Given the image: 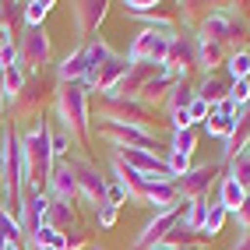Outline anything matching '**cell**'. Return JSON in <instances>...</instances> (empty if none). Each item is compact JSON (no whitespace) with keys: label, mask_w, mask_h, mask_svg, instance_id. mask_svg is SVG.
<instances>
[{"label":"cell","mask_w":250,"mask_h":250,"mask_svg":"<svg viewBox=\"0 0 250 250\" xmlns=\"http://www.w3.org/2000/svg\"><path fill=\"white\" fill-rule=\"evenodd\" d=\"M25 81H28V71L21 67L18 60L7 63V67H0V99H4V109L18 99V92L25 88Z\"/></svg>","instance_id":"25"},{"label":"cell","mask_w":250,"mask_h":250,"mask_svg":"<svg viewBox=\"0 0 250 250\" xmlns=\"http://www.w3.org/2000/svg\"><path fill=\"white\" fill-rule=\"evenodd\" d=\"M190 99H194V85L190 81H176V85L169 88V95L162 99V109L166 113H180V109L190 106Z\"/></svg>","instance_id":"32"},{"label":"cell","mask_w":250,"mask_h":250,"mask_svg":"<svg viewBox=\"0 0 250 250\" xmlns=\"http://www.w3.org/2000/svg\"><path fill=\"white\" fill-rule=\"evenodd\" d=\"M226 219H229V211L219 205V201H211L208 205V211H205V226H201V236L205 240H211V236H219L222 232V226H226Z\"/></svg>","instance_id":"35"},{"label":"cell","mask_w":250,"mask_h":250,"mask_svg":"<svg viewBox=\"0 0 250 250\" xmlns=\"http://www.w3.org/2000/svg\"><path fill=\"white\" fill-rule=\"evenodd\" d=\"M205 211H208V201H183V208H180V222L187 226L190 232H201V226H205Z\"/></svg>","instance_id":"34"},{"label":"cell","mask_w":250,"mask_h":250,"mask_svg":"<svg viewBox=\"0 0 250 250\" xmlns=\"http://www.w3.org/2000/svg\"><path fill=\"white\" fill-rule=\"evenodd\" d=\"M162 71H169L176 81H190V74L197 71V42L190 32H173L169 49H166V60H162Z\"/></svg>","instance_id":"7"},{"label":"cell","mask_w":250,"mask_h":250,"mask_svg":"<svg viewBox=\"0 0 250 250\" xmlns=\"http://www.w3.org/2000/svg\"><path fill=\"white\" fill-rule=\"evenodd\" d=\"M229 99L236 106H250V78L243 81H229Z\"/></svg>","instance_id":"41"},{"label":"cell","mask_w":250,"mask_h":250,"mask_svg":"<svg viewBox=\"0 0 250 250\" xmlns=\"http://www.w3.org/2000/svg\"><path fill=\"white\" fill-rule=\"evenodd\" d=\"M152 250H169V247H166V243H155V247H152Z\"/></svg>","instance_id":"54"},{"label":"cell","mask_w":250,"mask_h":250,"mask_svg":"<svg viewBox=\"0 0 250 250\" xmlns=\"http://www.w3.org/2000/svg\"><path fill=\"white\" fill-rule=\"evenodd\" d=\"M46 211H49V197L46 190H28L25 194V205L18 215V226H21V247H28L36 240V232L46 226Z\"/></svg>","instance_id":"14"},{"label":"cell","mask_w":250,"mask_h":250,"mask_svg":"<svg viewBox=\"0 0 250 250\" xmlns=\"http://www.w3.org/2000/svg\"><path fill=\"white\" fill-rule=\"evenodd\" d=\"M85 247H88V232L71 229V232H67V247H63V250H85Z\"/></svg>","instance_id":"44"},{"label":"cell","mask_w":250,"mask_h":250,"mask_svg":"<svg viewBox=\"0 0 250 250\" xmlns=\"http://www.w3.org/2000/svg\"><path fill=\"white\" fill-rule=\"evenodd\" d=\"M116 215H120V208H113V205H106L103 211H99V226H103V229L116 226Z\"/></svg>","instance_id":"46"},{"label":"cell","mask_w":250,"mask_h":250,"mask_svg":"<svg viewBox=\"0 0 250 250\" xmlns=\"http://www.w3.org/2000/svg\"><path fill=\"white\" fill-rule=\"evenodd\" d=\"M155 109L145 106L141 99H99L92 113V124H134V127H155L152 124Z\"/></svg>","instance_id":"4"},{"label":"cell","mask_w":250,"mask_h":250,"mask_svg":"<svg viewBox=\"0 0 250 250\" xmlns=\"http://www.w3.org/2000/svg\"><path fill=\"white\" fill-rule=\"evenodd\" d=\"M109 162H113V176H109V180L127 194V205H145V187H148V180L138 176L134 169H127L124 162H116L113 155H109Z\"/></svg>","instance_id":"22"},{"label":"cell","mask_w":250,"mask_h":250,"mask_svg":"<svg viewBox=\"0 0 250 250\" xmlns=\"http://www.w3.org/2000/svg\"><path fill=\"white\" fill-rule=\"evenodd\" d=\"M116 162H124L127 169H134L138 176L145 180H155V183H173L176 176L169 173V166H166V155L159 152H138V148H116V152H109Z\"/></svg>","instance_id":"9"},{"label":"cell","mask_w":250,"mask_h":250,"mask_svg":"<svg viewBox=\"0 0 250 250\" xmlns=\"http://www.w3.org/2000/svg\"><path fill=\"white\" fill-rule=\"evenodd\" d=\"M219 180H222V166L219 162H197V166H190V169L176 180L180 201H205V197L211 194V187H219Z\"/></svg>","instance_id":"8"},{"label":"cell","mask_w":250,"mask_h":250,"mask_svg":"<svg viewBox=\"0 0 250 250\" xmlns=\"http://www.w3.org/2000/svg\"><path fill=\"white\" fill-rule=\"evenodd\" d=\"M226 71H229V81H243V78H250V46L232 49L229 60H226Z\"/></svg>","instance_id":"36"},{"label":"cell","mask_w":250,"mask_h":250,"mask_svg":"<svg viewBox=\"0 0 250 250\" xmlns=\"http://www.w3.org/2000/svg\"><path fill=\"white\" fill-rule=\"evenodd\" d=\"M88 250H106V247L103 243H88Z\"/></svg>","instance_id":"52"},{"label":"cell","mask_w":250,"mask_h":250,"mask_svg":"<svg viewBox=\"0 0 250 250\" xmlns=\"http://www.w3.org/2000/svg\"><path fill=\"white\" fill-rule=\"evenodd\" d=\"M250 148V106L240 109L236 124H232V134L222 141V155H219V166H226L229 159H236L240 152H247Z\"/></svg>","instance_id":"21"},{"label":"cell","mask_w":250,"mask_h":250,"mask_svg":"<svg viewBox=\"0 0 250 250\" xmlns=\"http://www.w3.org/2000/svg\"><path fill=\"white\" fill-rule=\"evenodd\" d=\"M247 197H250V194L240 187V183H236V180H229V176L222 173L219 187H215V201H219V205H222L229 215H236V211H240V205L247 201Z\"/></svg>","instance_id":"27"},{"label":"cell","mask_w":250,"mask_h":250,"mask_svg":"<svg viewBox=\"0 0 250 250\" xmlns=\"http://www.w3.org/2000/svg\"><path fill=\"white\" fill-rule=\"evenodd\" d=\"M173 85H176V78H173L169 71H159V74L145 85V92H141L138 99H141L145 106H152V109H155V106H162V99L169 95V88H173Z\"/></svg>","instance_id":"28"},{"label":"cell","mask_w":250,"mask_h":250,"mask_svg":"<svg viewBox=\"0 0 250 250\" xmlns=\"http://www.w3.org/2000/svg\"><path fill=\"white\" fill-rule=\"evenodd\" d=\"M49 57H53V42H49V32L42 28H25V36L18 39V63L28 74H42Z\"/></svg>","instance_id":"10"},{"label":"cell","mask_w":250,"mask_h":250,"mask_svg":"<svg viewBox=\"0 0 250 250\" xmlns=\"http://www.w3.org/2000/svg\"><path fill=\"white\" fill-rule=\"evenodd\" d=\"M85 74H88V63H85L81 46L71 49V53L57 63V85H85Z\"/></svg>","instance_id":"24"},{"label":"cell","mask_w":250,"mask_h":250,"mask_svg":"<svg viewBox=\"0 0 250 250\" xmlns=\"http://www.w3.org/2000/svg\"><path fill=\"white\" fill-rule=\"evenodd\" d=\"M4 250H21V243H7V247H4Z\"/></svg>","instance_id":"53"},{"label":"cell","mask_w":250,"mask_h":250,"mask_svg":"<svg viewBox=\"0 0 250 250\" xmlns=\"http://www.w3.org/2000/svg\"><path fill=\"white\" fill-rule=\"evenodd\" d=\"M229 250H250V229H240V236H236V243H232Z\"/></svg>","instance_id":"48"},{"label":"cell","mask_w":250,"mask_h":250,"mask_svg":"<svg viewBox=\"0 0 250 250\" xmlns=\"http://www.w3.org/2000/svg\"><path fill=\"white\" fill-rule=\"evenodd\" d=\"M166 247H169V243H166ZM169 250H201V247H169Z\"/></svg>","instance_id":"51"},{"label":"cell","mask_w":250,"mask_h":250,"mask_svg":"<svg viewBox=\"0 0 250 250\" xmlns=\"http://www.w3.org/2000/svg\"><path fill=\"white\" fill-rule=\"evenodd\" d=\"M145 208H152L155 215H162V211H180L183 201H180L176 180H173V183H155V180H148V187H145Z\"/></svg>","instance_id":"20"},{"label":"cell","mask_w":250,"mask_h":250,"mask_svg":"<svg viewBox=\"0 0 250 250\" xmlns=\"http://www.w3.org/2000/svg\"><path fill=\"white\" fill-rule=\"evenodd\" d=\"M53 113H57L53 124L71 134L74 148H85L92 141V106H88L85 85H57L53 88Z\"/></svg>","instance_id":"2"},{"label":"cell","mask_w":250,"mask_h":250,"mask_svg":"<svg viewBox=\"0 0 250 250\" xmlns=\"http://www.w3.org/2000/svg\"><path fill=\"white\" fill-rule=\"evenodd\" d=\"M226 176H229V180H236L240 187L250 194V148H247V152H240L236 159H229V162H226Z\"/></svg>","instance_id":"33"},{"label":"cell","mask_w":250,"mask_h":250,"mask_svg":"<svg viewBox=\"0 0 250 250\" xmlns=\"http://www.w3.org/2000/svg\"><path fill=\"white\" fill-rule=\"evenodd\" d=\"M236 226L240 229H250V197L240 205V211H236Z\"/></svg>","instance_id":"47"},{"label":"cell","mask_w":250,"mask_h":250,"mask_svg":"<svg viewBox=\"0 0 250 250\" xmlns=\"http://www.w3.org/2000/svg\"><path fill=\"white\" fill-rule=\"evenodd\" d=\"M18 148H21V169H25V183L28 190H46V180L53 173V145H49V120L39 116L36 124H28L18 134Z\"/></svg>","instance_id":"1"},{"label":"cell","mask_w":250,"mask_h":250,"mask_svg":"<svg viewBox=\"0 0 250 250\" xmlns=\"http://www.w3.org/2000/svg\"><path fill=\"white\" fill-rule=\"evenodd\" d=\"M81 53H85V63H88V71H95L99 63H106V60H113L116 57V49L103 39V36H92L85 46H81ZM88 78V74H85Z\"/></svg>","instance_id":"30"},{"label":"cell","mask_w":250,"mask_h":250,"mask_svg":"<svg viewBox=\"0 0 250 250\" xmlns=\"http://www.w3.org/2000/svg\"><path fill=\"white\" fill-rule=\"evenodd\" d=\"M197 36H208L232 53V49H243V39L250 36V21L240 11H232V4H219V7L208 11V18L201 21Z\"/></svg>","instance_id":"3"},{"label":"cell","mask_w":250,"mask_h":250,"mask_svg":"<svg viewBox=\"0 0 250 250\" xmlns=\"http://www.w3.org/2000/svg\"><path fill=\"white\" fill-rule=\"evenodd\" d=\"M14 60H18V46H14V39H4L0 42V67H7Z\"/></svg>","instance_id":"42"},{"label":"cell","mask_w":250,"mask_h":250,"mask_svg":"<svg viewBox=\"0 0 250 250\" xmlns=\"http://www.w3.org/2000/svg\"><path fill=\"white\" fill-rule=\"evenodd\" d=\"M240 109H243V106H236V103H232L229 95L222 99L219 106H215V113H219V116H226V120H236V116H240Z\"/></svg>","instance_id":"43"},{"label":"cell","mask_w":250,"mask_h":250,"mask_svg":"<svg viewBox=\"0 0 250 250\" xmlns=\"http://www.w3.org/2000/svg\"><path fill=\"white\" fill-rule=\"evenodd\" d=\"M194 148H197V130L187 127V130H173V141H169V152H166V166L169 173L180 180L183 173L190 169V159H194Z\"/></svg>","instance_id":"15"},{"label":"cell","mask_w":250,"mask_h":250,"mask_svg":"<svg viewBox=\"0 0 250 250\" xmlns=\"http://www.w3.org/2000/svg\"><path fill=\"white\" fill-rule=\"evenodd\" d=\"M208 116H211V106L205 103V99H190V106H187V120H190V127H197V124H205L208 120Z\"/></svg>","instance_id":"40"},{"label":"cell","mask_w":250,"mask_h":250,"mask_svg":"<svg viewBox=\"0 0 250 250\" xmlns=\"http://www.w3.org/2000/svg\"><path fill=\"white\" fill-rule=\"evenodd\" d=\"M4 39H14V28H0V42Z\"/></svg>","instance_id":"49"},{"label":"cell","mask_w":250,"mask_h":250,"mask_svg":"<svg viewBox=\"0 0 250 250\" xmlns=\"http://www.w3.org/2000/svg\"><path fill=\"white\" fill-rule=\"evenodd\" d=\"M169 39L173 32H155V28H141L127 46V63H159L166 60V49H169Z\"/></svg>","instance_id":"11"},{"label":"cell","mask_w":250,"mask_h":250,"mask_svg":"<svg viewBox=\"0 0 250 250\" xmlns=\"http://www.w3.org/2000/svg\"><path fill=\"white\" fill-rule=\"evenodd\" d=\"M46 197L57 201V205H74L78 201V183H74V173H71L67 162L53 166V173H49V180H46Z\"/></svg>","instance_id":"17"},{"label":"cell","mask_w":250,"mask_h":250,"mask_svg":"<svg viewBox=\"0 0 250 250\" xmlns=\"http://www.w3.org/2000/svg\"><path fill=\"white\" fill-rule=\"evenodd\" d=\"M71 166V173H74V183H78V197L85 205H92L95 211H103L109 205V197H106V176L99 173V166L88 159V155H67L63 159Z\"/></svg>","instance_id":"5"},{"label":"cell","mask_w":250,"mask_h":250,"mask_svg":"<svg viewBox=\"0 0 250 250\" xmlns=\"http://www.w3.org/2000/svg\"><path fill=\"white\" fill-rule=\"evenodd\" d=\"M49 145H53V159H57V162H63V159L71 155V148H74L71 134H67V130H60L53 120H49Z\"/></svg>","instance_id":"37"},{"label":"cell","mask_w":250,"mask_h":250,"mask_svg":"<svg viewBox=\"0 0 250 250\" xmlns=\"http://www.w3.org/2000/svg\"><path fill=\"white\" fill-rule=\"evenodd\" d=\"M194 95L205 99V103L215 109V106H219L222 99L229 95V78H222L219 71H215V74H201V81L194 85Z\"/></svg>","instance_id":"26"},{"label":"cell","mask_w":250,"mask_h":250,"mask_svg":"<svg viewBox=\"0 0 250 250\" xmlns=\"http://www.w3.org/2000/svg\"><path fill=\"white\" fill-rule=\"evenodd\" d=\"M159 71H162L159 63H127V74H124V81L116 85V92H113L109 99H116V95H120V99H138V95L145 92V85H148Z\"/></svg>","instance_id":"19"},{"label":"cell","mask_w":250,"mask_h":250,"mask_svg":"<svg viewBox=\"0 0 250 250\" xmlns=\"http://www.w3.org/2000/svg\"><path fill=\"white\" fill-rule=\"evenodd\" d=\"M7 109H11L14 120H32V124H36L39 116H42V109H46V85H42V74H28L25 88L18 92V99H14Z\"/></svg>","instance_id":"12"},{"label":"cell","mask_w":250,"mask_h":250,"mask_svg":"<svg viewBox=\"0 0 250 250\" xmlns=\"http://www.w3.org/2000/svg\"><path fill=\"white\" fill-rule=\"evenodd\" d=\"M7 120H4V99H0V127H4Z\"/></svg>","instance_id":"50"},{"label":"cell","mask_w":250,"mask_h":250,"mask_svg":"<svg viewBox=\"0 0 250 250\" xmlns=\"http://www.w3.org/2000/svg\"><path fill=\"white\" fill-rule=\"evenodd\" d=\"M53 7H57L53 0H28V4H21L25 28H42V21L49 18V11H53Z\"/></svg>","instance_id":"31"},{"label":"cell","mask_w":250,"mask_h":250,"mask_svg":"<svg viewBox=\"0 0 250 250\" xmlns=\"http://www.w3.org/2000/svg\"><path fill=\"white\" fill-rule=\"evenodd\" d=\"M113 152L116 148H138V152H159V130L134 127V124H92Z\"/></svg>","instance_id":"6"},{"label":"cell","mask_w":250,"mask_h":250,"mask_svg":"<svg viewBox=\"0 0 250 250\" xmlns=\"http://www.w3.org/2000/svg\"><path fill=\"white\" fill-rule=\"evenodd\" d=\"M176 219H180V211H162V215H152V219L141 226V232L134 236V247H130V250H152L155 243H162L166 236H169V229L176 226Z\"/></svg>","instance_id":"18"},{"label":"cell","mask_w":250,"mask_h":250,"mask_svg":"<svg viewBox=\"0 0 250 250\" xmlns=\"http://www.w3.org/2000/svg\"><path fill=\"white\" fill-rule=\"evenodd\" d=\"M194 42H197V71H201V74H215V71L226 67V60H229L226 46H219L208 36H194Z\"/></svg>","instance_id":"23"},{"label":"cell","mask_w":250,"mask_h":250,"mask_svg":"<svg viewBox=\"0 0 250 250\" xmlns=\"http://www.w3.org/2000/svg\"><path fill=\"white\" fill-rule=\"evenodd\" d=\"M124 74H127V57H120V53H116L113 60H106V63H99L95 71H88V78H85V88H88V95L95 92L99 99H109V95L116 92V85L124 81Z\"/></svg>","instance_id":"13"},{"label":"cell","mask_w":250,"mask_h":250,"mask_svg":"<svg viewBox=\"0 0 250 250\" xmlns=\"http://www.w3.org/2000/svg\"><path fill=\"white\" fill-rule=\"evenodd\" d=\"M46 226H49V229H60V232L78 229V211H74V205H57V201H49Z\"/></svg>","instance_id":"29"},{"label":"cell","mask_w":250,"mask_h":250,"mask_svg":"<svg viewBox=\"0 0 250 250\" xmlns=\"http://www.w3.org/2000/svg\"><path fill=\"white\" fill-rule=\"evenodd\" d=\"M0 236H4L7 243H21V226H18V219H14L11 211H4V208H0Z\"/></svg>","instance_id":"39"},{"label":"cell","mask_w":250,"mask_h":250,"mask_svg":"<svg viewBox=\"0 0 250 250\" xmlns=\"http://www.w3.org/2000/svg\"><path fill=\"white\" fill-rule=\"evenodd\" d=\"M232 124H236V120H226V116H219V113L211 109V116L201 124V130H205L208 138H215V141H226V138L232 134Z\"/></svg>","instance_id":"38"},{"label":"cell","mask_w":250,"mask_h":250,"mask_svg":"<svg viewBox=\"0 0 250 250\" xmlns=\"http://www.w3.org/2000/svg\"><path fill=\"white\" fill-rule=\"evenodd\" d=\"M0 28H14V4L0 0Z\"/></svg>","instance_id":"45"},{"label":"cell","mask_w":250,"mask_h":250,"mask_svg":"<svg viewBox=\"0 0 250 250\" xmlns=\"http://www.w3.org/2000/svg\"><path fill=\"white\" fill-rule=\"evenodd\" d=\"M106 14H109V0H78V4H71L74 32L85 36V42L92 39V32H99V25L106 21Z\"/></svg>","instance_id":"16"}]
</instances>
